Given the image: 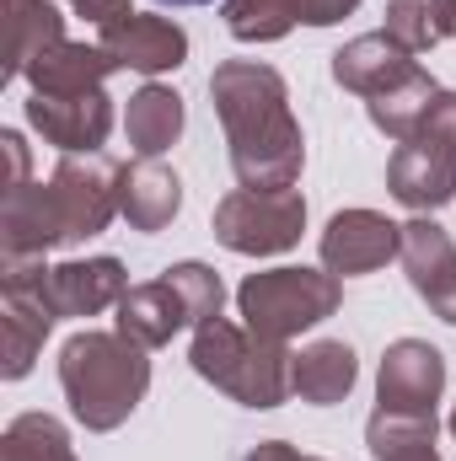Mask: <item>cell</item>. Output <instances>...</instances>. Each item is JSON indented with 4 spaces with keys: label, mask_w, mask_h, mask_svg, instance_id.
<instances>
[{
    "label": "cell",
    "mask_w": 456,
    "mask_h": 461,
    "mask_svg": "<svg viewBox=\"0 0 456 461\" xmlns=\"http://www.w3.org/2000/svg\"><path fill=\"white\" fill-rule=\"evenodd\" d=\"M210 103L226 129L231 172L242 188H296L306 167V140L290 113L285 76L258 59H226L210 76Z\"/></svg>",
    "instance_id": "obj_1"
},
{
    "label": "cell",
    "mask_w": 456,
    "mask_h": 461,
    "mask_svg": "<svg viewBox=\"0 0 456 461\" xmlns=\"http://www.w3.org/2000/svg\"><path fill=\"white\" fill-rule=\"evenodd\" d=\"M123 167L103 150L59 156L49 183H27L0 199V252L43 258L49 247H76L114 226Z\"/></svg>",
    "instance_id": "obj_2"
},
{
    "label": "cell",
    "mask_w": 456,
    "mask_h": 461,
    "mask_svg": "<svg viewBox=\"0 0 456 461\" xmlns=\"http://www.w3.org/2000/svg\"><path fill=\"white\" fill-rule=\"evenodd\" d=\"M59 392L76 413L81 429L92 435H108L118 429L150 392V359L145 348L123 333H76L70 344L59 348Z\"/></svg>",
    "instance_id": "obj_3"
},
{
    "label": "cell",
    "mask_w": 456,
    "mask_h": 461,
    "mask_svg": "<svg viewBox=\"0 0 456 461\" xmlns=\"http://www.w3.org/2000/svg\"><path fill=\"white\" fill-rule=\"evenodd\" d=\"M188 365L215 386L226 392L231 402L242 408H279L296 386H290V370H296V354L274 339H258L252 328H236L226 317L194 328V344H188Z\"/></svg>",
    "instance_id": "obj_4"
},
{
    "label": "cell",
    "mask_w": 456,
    "mask_h": 461,
    "mask_svg": "<svg viewBox=\"0 0 456 461\" xmlns=\"http://www.w3.org/2000/svg\"><path fill=\"white\" fill-rule=\"evenodd\" d=\"M339 301L343 285L328 268H263V274H247L236 290L242 328H252L258 339H274V344H290L296 333L328 322L339 312Z\"/></svg>",
    "instance_id": "obj_5"
},
{
    "label": "cell",
    "mask_w": 456,
    "mask_h": 461,
    "mask_svg": "<svg viewBox=\"0 0 456 461\" xmlns=\"http://www.w3.org/2000/svg\"><path fill=\"white\" fill-rule=\"evenodd\" d=\"M387 188L414 215H435L456 199V92H441L424 123L392 150Z\"/></svg>",
    "instance_id": "obj_6"
},
{
    "label": "cell",
    "mask_w": 456,
    "mask_h": 461,
    "mask_svg": "<svg viewBox=\"0 0 456 461\" xmlns=\"http://www.w3.org/2000/svg\"><path fill=\"white\" fill-rule=\"evenodd\" d=\"M59 322L49 301V263L43 258H0V375L22 381Z\"/></svg>",
    "instance_id": "obj_7"
},
{
    "label": "cell",
    "mask_w": 456,
    "mask_h": 461,
    "mask_svg": "<svg viewBox=\"0 0 456 461\" xmlns=\"http://www.w3.org/2000/svg\"><path fill=\"white\" fill-rule=\"evenodd\" d=\"M306 230L301 188H236L215 204V241L242 258L290 252Z\"/></svg>",
    "instance_id": "obj_8"
},
{
    "label": "cell",
    "mask_w": 456,
    "mask_h": 461,
    "mask_svg": "<svg viewBox=\"0 0 456 461\" xmlns=\"http://www.w3.org/2000/svg\"><path fill=\"white\" fill-rule=\"evenodd\" d=\"M317 252H323V268L339 274V279L376 274L392 258H403V226L376 215V210H339L328 221V230H323Z\"/></svg>",
    "instance_id": "obj_9"
},
{
    "label": "cell",
    "mask_w": 456,
    "mask_h": 461,
    "mask_svg": "<svg viewBox=\"0 0 456 461\" xmlns=\"http://www.w3.org/2000/svg\"><path fill=\"white\" fill-rule=\"evenodd\" d=\"M446 392V359L441 348L424 344V339H397L381 354V370H376V408H392V413H435Z\"/></svg>",
    "instance_id": "obj_10"
},
{
    "label": "cell",
    "mask_w": 456,
    "mask_h": 461,
    "mask_svg": "<svg viewBox=\"0 0 456 461\" xmlns=\"http://www.w3.org/2000/svg\"><path fill=\"white\" fill-rule=\"evenodd\" d=\"M403 268L414 295L456 328V241L446 236V226H435L430 215H414L403 226Z\"/></svg>",
    "instance_id": "obj_11"
},
{
    "label": "cell",
    "mask_w": 456,
    "mask_h": 461,
    "mask_svg": "<svg viewBox=\"0 0 456 461\" xmlns=\"http://www.w3.org/2000/svg\"><path fill=\"white\" fill-rule=\"evenodd\" d=\"M27 123L49 145H59L65 156H87V150H103V140L114 129V103H108V92H76V97L32 92L27 97Z\"/></svg>",
    "instance_id": "obj_12"
},
{
    "label": "cell",
    "mask_w": 456,
    "mask_h": 461,
    "mask_svg": "<svg viewBox=\"0 0 456 461\" xmlns=\"http://www.w3.org/2000/svg\"><path fill=\"white\" fill-rule=\"evenodd\" d=\"M97 43L118 59V70H140V76H167L188 59V32L172 16H150V11H134L103 27Z\"/></svg>",
    "instance_id": "obj_13"
},
{
    "label": "cell",
    "mask_w": 456,
    "mask_h": 461,
    "mask_svg": "<svg viewBox=\"0 0 456 461\" xmlns=\"http://www.w3.org/2000/svg\"><path fill=\"white\" fill-rule=\"evenodd\" d=\"M129 295V274L118 258H70L49 268V301L59 317H97Z\"/></svg>",
    "instance_id": "obj_14"
},
{
    "label": "cell",
    "mask_w": 456,
    "mask_h": 461,
    "mask_svg": "<svg viewBox=\"0 0 456 461\" xmlns=\"http://www.w3.org/2000/svg\"><path fill=\"white\" fill-rule=\"evenodd\" d=\"M114 312H118V333L134 339L140 348H161V344H172V333L194 328L188 301H183V290L167 274L145 279V285H129V295L118 301Z\"/></svg>",
    "instance_id": "obj_15"
},
{
    "label": "cell",
    "mask_w": 456,
    "mask_h": 461,
    "mask_svg": "<svg viewBox=\"0 0 456 461\" xmlns=\"http://www.w3.org/2000/svg\"><path fill=\"white\" fill-rule=\"evenodd\" d=\"M414 65L419 59L392 32H365V38H349L339 54H333V81H339L343 92H354V97L370 103L376 92H387L392 81H403Z\"/></svg>",
    "instance_id": "obj_16"
},
{
    "label": "cell",
    "mask_w": 456,
    "mask_h": 461,
    "mask_svg": "<svg viewBox=\"0 0 456 461\" xmlns=\"http://www.w3.org/2000/svg\"><path fill=\"white\" fill-rule=\"evenodd\" d=\"M118 70V59L103 43H54L27 65V86L43 97H76V92H103V81Z\"/></svg>",
    "instance_id": "obj_17"
},
{
    "label": "cell",
    "mask_w": 456,
    "mask_h": 461,
    "mask_svg": "<svg viewBox=\"0 0 456 461\" xmlns=\"http://www.w3.org/2000/svg\"><path fill=\"white\" fill-rule=\"evenodd\" d=\"M183 210V183L172 167H161L156 156H140L134 167H123V183H118V215L134 230H161L178 221Z\"/></svg>",
    "instance_id": "obj_18"
},
{
    "label": "cell",
    "mask_w": 456,
    "mask_h": 461,
    "mask_svg": "<svg viewBox=\"0 0 456 461\" xmlns=\"http://www.w3.org/2000/svg\"><path fill=\"white\" fill-rule=\"evenodd\" d=\"M354 381H360V365H354V348L343 344V339H317V344H306L296 354V370H290L296 397L312 402V408L343 402V397L354 392Z\"/></svg>",
    "instance_id": "obj_19"
},
{
    "label": "cell",
    "mask_w": 456,
    "mask_h": 461,
    "mask_svg": "<svg viewBox=\"0 0 456 461\" xmlns=\"http://www.w3.org/2000/svg\"><path fill=\"white\" fill-rule=\"evenodd\" d=\"M54 43H65V16L54 0H5V70H0V81L27 76V65L38 54H49Z\"/></svg>",
    "instance_id": "obj_20"
},
{
    "label": "cell",
    "mask_w": 456,
    "mask_h": 461,
    "mask_svg": "<svg viewBox=\"0 0 456 461\" xmlns=\"http://www.w3.org/2000/svg\"><path fill=\"white\" fill-rule=\"evenodd\" d=\"M183 97L172 92V86H140L134 97H129V113H123V134H129V145L140 150V156H161L167 145H178V134H183Z\"/></svg>",
    "instance_id": "obj_21"
},
{
    "label": "cell",
    "mask_w": 456,
    "mask_h": 461,
    "mask_svg": "<svg viewBox=\"0 0 456 461\" xmlns=\"http://www.w3.org/2000/svg\"><path fill=\"white\" fill-rule=\"evenodd\" d=\"M435 97H441V86H435V76L424 70V65H414L403 81H392L387 92H376L370 103H365V113H370V123L387 134V140H408L419 123H424V113L435 108Z\"/></svg>",
    "instance_id": "obj_22"
},
{
    "label": "cell",
    "mask_w": 456,
    "mask_h": 461,
    "mask_svg": "<svg viewBox=\"0 0 456 461\" xmlns=\"http://www.w3.org/2000/svg\"><path fill=\"white\" fill-rule=\"evenodd\" d=\"M387 32L408 54H424L456 38V0H387Z\"/></svg>",
    "instance_id": "obj_23"
},
{
    "label": "cell",
    "mask_w": 456,
    "mask_h": 461,
    "mask_svg": "<svg viewBox=\"0 0 456 461\" xmlns=\"http://www.w3.org/2000/svg\"><path fill=\"white\" fill-rule=\"evenodd\" d=\"M0 461H76V446L59 419L49 413H22L0 435Z\"/></svg>",
    "instance_id": "obj_24"
},
{
    "label": "cell",
    "mask_w": 456,
    "mask_h": 461,
    "mask_svg": "<svg viewBox=\"0 0 456 461\" xmlns=\"http://www.w3.org/2000/svg\"><path fill=\"white\" fill-rule=\"evenodd\" d=\"M221 16L236 43H279L301 22V0H221Z\"/></svg>",
    "instance_id": "obj_25"
},
{
    "label": "cell",
    "mask_w": 456,
    "mask_h": 461,
    "mask_svg": "<svg viewBox=\"0 0 456 461\" xmlns=\"http://www.w3.org/2000/svg\"><path fill=\"white\" fill-rule=\"evenodd\" d=\"M435 413H392V408H376L370 424H365V446L370 456H403V451H419V446H435Z\"/></svg>",
    "instance_id": "obj_26"
},
{
    "label": "cell",
    "mask_w": 456,
    "mask_h": 461,
    "mask_svg": "<svg viewBox=\"0 0 456 461\" xmlns=\"http://www.w3.org/2000/svg\"><path fill=\"white\" fill-rule=\"evenodd\" d=\"M167 279L183 290L194 328H205V322H215V317H221V306H226V285H221V274H215L210 263H172V268H167Z\"/></svg>",
    "instance_id": "obj_27"
},
{
    "label": "cell",
    "mask_w": 456,
    "mask_h": 461,
    "mask_svg": "<svg viewBox=\"0 0 456 461\" xmlns=\"http://www.w3.org/2000/svg\"><path fill=\"white\" fill-rule=\"evenodd\" d=\"M0 156H5V194H16V188H27V140L16 134V129H5L0 134Z\"/></svg>",
    "instance_id": "obj_28"
},
{
    "label": "cell",
    "mask_w": 456,
    "mask_h": 461,
    "mask_svg": "<svg viewBox=\"0 0 456 461\" xmlns=\"http://www.w3.org/2000/svg\"><path fill=\"white\" fill-rule=\"evenodd\" d=\"M65 5H70L76 16H87L97 32H103V27H114V22H123V16H134V5H129V0H65Z\"/></svg>",
    "instance_id": "obj_29"
},
{
    "label": "cell",
    "mask_w": 456,
    "mask_h": 461,
    "mask_svg": "<svg viewBox=\"0 0 456 461\" xmlns=\"http://www.w3.org/2000/svg\"><path fill=\"white\" fill-rule=\"evenodd\" d=\"M354 5H360V0H301V22H306V27H333V22H343Z\"/></svg>",
    "instance_id": "obj_30"
},
{
    "label": "cell",
    "mask_w": 456,
    "mask_h": 461,
    "mask_svg": "<svg viewBox=\"0 0 456 461\" xmlns=\"http://www.w3.org/2000/svg\"><path fill=\"white\" fill-rule=\"evenodd\" d=\"M387 461H441L435 446H419V451H403V456H387Z\"/></svg>",
    "instance_id": "obj_31"
},
{
    "label": "cell",
    "mask_w": 456,
    "mask_h": 461,
    "mask_svg": "<svg viewBox=\"0 0 456 461\" xmlns=\"http://www.w3.org/2000/svg\"><path fill=\"white\" fill-rule=\"evenodd\" d=\"M156 5H210V0H156Z\"/></svg>",
    "instance_id": "obj_32"
},
{
    "label": "cell",
    "mask_w": 456,
    "mask_h": 461,
    "mask_svg": "<svg viewBox=\"0 0 456 461\" xmlns=\"http://www.w3.org/2000/svg\"><path fill=\"white\" fill-rule=\"evenodd\" d=\"M451 435H456V408H451Z\"/></svg>",
    "instance_id": "obj_33"
},
{
    "label": "cell",
    "mask_w": 456,
    "mask_h": 461,
    "mask_svg": "<svg viewBox=\"0 0 456 461\" xmlns=\"http://www.w3.org/2000/svg\"><path fill=\"white\" fill-rule=\"evenodd\" d=\"M301 461H323V456H301Z\"/></svg>",
    "instance_id": "obj_34"
}]
</instances>
